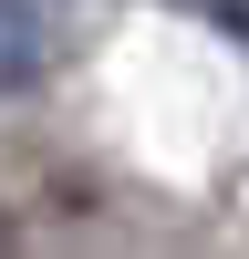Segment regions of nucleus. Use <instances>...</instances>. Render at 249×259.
<instances>
[{"instance_id": "1", "label": "nucleus", "mask_w": 249, "mask_h": 259, "mask_svg": "<svg viewBox=\"0 0 249 259\" xmlns=\"http://www.w3.org/2000/svg\"><path fill=\"white\" fill-rule=\"evenodd\" d=\"M52 73V21L42 0H0V94H31Z\"/></svg>"}, {"instance_id": "2", "label": "nucleus", "mask_w": 249, "mask_h": 259, "mask_svg": "<svg viewBox=\"0 0 249 259\" xmlns=\"http://www.w3.org/2000/svg\"><path fill=\"white\" fill-rule=\"evenodd\" d=\"M208 21H218L228 41H249V0H208Z\"/></svg>"}, {"instance_id": "3", "label": "nucleus", "mask_w": 249, "mask_h": 259, "mask_svg": "<svg viewBox=\"0 0 249 259\" xmlns=\"http://www.w3.org/2000/svg\"><path fill=\"white\" fill-rule=\"evenodd\" d=\"M0 259H11V218H0Z\"/></svg>"}]
</instances>
